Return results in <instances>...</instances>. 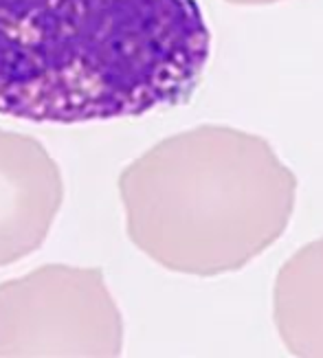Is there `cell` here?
I'll return each instance as SVG.
<instances>
[{
  "mask_svg": "<svg viewBox=\"0 0 323 358\" xmlns=\"http://www.w3.org/2000/svg\"><path fill=\"white\" fill-rule=\"evenodd\" d=\"M209 53L198 0H0V115L143 117L187 101Z\"/></svg>",
  "mask_w": 323,
  "mask_h": 358,
  "instance_id": "cell-1",
  "label": "cell"
}]
</instances>
